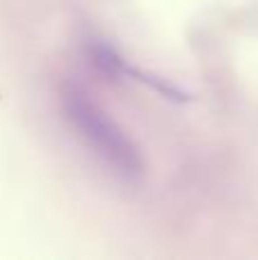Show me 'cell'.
<instances>
[{
    "instance_id": "obj_1",
    "label": "cell",
    "mask_w": 258,
    "mask_h": 260,
    "mask_svg": "<svg viewBox=\"0 0 258 260\" xmlns=\"http://www.w3.org/2000/svg\"><path fill=\"white\" fill-rule=\"evenodd\" d=\"M59 108L69 126L76 130L87 148L126 180H140L144 157L128 133L96 103L85 87L67 80L59 87Z\"/></svg>"
}]
</instances>
